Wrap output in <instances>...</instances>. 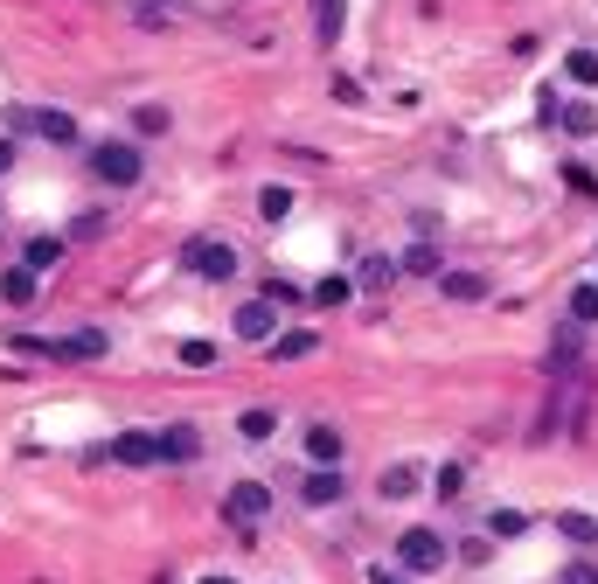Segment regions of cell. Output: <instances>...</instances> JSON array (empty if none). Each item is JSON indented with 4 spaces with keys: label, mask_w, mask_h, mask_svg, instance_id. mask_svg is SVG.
<instances>
[{
    "label": "cell",
    "mask_w": 598,
    "mask_h": 584,
    "mask_svg": "<svg viewBox=\"0 0 598 584\" xmlns=\"http://www.w3.org/2000/svg\"><path fill=\"white\" fill-rule=\"evenodd\" d=\"M459 564H466V571L494 564V536H466V543H459Z\"/></svg>",
    "instance_id": "25"
},
{
    "label": "cell",
    "mask_w": 598,
    "mask_h": 584,
    "mask_svg": "<svg viewBox=\"0 0 598 584\" xmlns=\"http://www.w3.org/2000/svg\"><path fill=\"white\" fill-rule=\"evenodd\" d=\"M91 174H98L105 188H133V181L147 174V153L133 140H105V146H91Z\"/></svg>",
    "instance_id": "1"
},
{
    "label": "cell",
    "mask_w": 598,
    "mask_h": 584,
    "mask_svg": "<svg viewBox=\"0 0 598 584\" xmlns=\"http://www.w3.org/2000/svg\"><path fill=\"white\" fill-rule=\"evenodd\" d=\"M7 167H14V140H0V174H7Z\"/></svg>",
    "instance_id": "37"
},
{
    "label": "cell",
    "mask_w": 598,
    "mask_h": 584,
    "mask_svg": "<svg viewBox=\"0 0 598 584\" xmlns=\"http://www.w3.org/2000/svg\"><path fill=\"white\" fill-rule=\"evenodd\" d=\"M63 258V237H28V251H21V265H35V272H49Z\"/></svg>",
    "instance_id": "21"
},
{
    "label": "cell",
    "mask_w": 598,
    "mask_h": 584,
    "mask_svg": "<svg viewBox=\"0 0 598 584\" xmlns=\"http://www.w3.org/2000/svg\"><path fill=\"white\" fill-rule=\"evenodd\" d=\"M404 494H418V466H390L383 473V501H404Z\"/></svg>",
    "instance_id": "22"
},
{
    "label": "cell",
    "mask_w": 598,
    "mask_h": 584,
    "mask_svg": "<svg viewBox=\"0 0 598 584\" xmlns=\"http://www.w3.org/2000/svg\"><path fill=\"white\" fill-rule=\"evenodd\" d=\"M258 216H265V223H286V216H293V188H279V181H272V188L258 195Z\"/></svg>",
    "instance_id": "20"
},
{
    "label": "cell",
    "mask_w": 598,
    "mask_h": 584,
    "mask_svg": "<svg viewBox=\"0 0 598 584\" xmlns=\"http://www.w3.org/2000/svg\"><path fill=\"white\" fill-rule=\"evenodd\" d=\"M348 292H355V279H341V272H334V279H320V286H313V299H320V306H348Z\"/></svg>",
    "instance_id": "27"
},
{
    "label": "cell",
    "mask_w": 598,
    "mask_h": 584,
    "mask_svg": "<svg viewBox=\"0 0 598 584\" xmlns=\"http://www.w3.org/2000/svg\"><path fill=\"white\" fill-rule=\"evenodd\" d=\"M299 501H306V508H334V501H348V480H341V466H313V473L299 480Z\"/></svg>",
    "instance_id": "5"
},
{
    "label": "cell",
    "mask_w": 598,
    "mask_h": 584,
    "mask_svg": "<svg viewBox=\"0 0 598 584\" xmlns=\"http://www.w3.org/2000/svg\"><path fill=\"white\" fill-rule=\"evenodd\" d=\"M578 348H585V327H578V320H571V327H564V334H557V341H550V355H543V362H550V376H564V369H571V362H578Z\"/></svg>",
    "instance_id": "13"
},
{
    "label": "cell",
    "mask_w": 598,
    "mask_h": 584,
    "mask_svg": "<svg viewBox=\"0 0 598 584\" xmlns=\"http://www.w3.org/2000/svg\"><path fill=\"white\" fill-rule=\"evenodd\" d=\"M341 21H348V0H313V35H320V49L341 42Z\"/></svg>",
    "instance_id": "11"
},
{
    "label": "cell",
    "mask_w": 598,
    "mask_h": 584,
    "mask_svg": "<svg viewBox=\"0 0 598 584\" xmlns=\"http://www.w3.org/2000/svg\"><path fill=\"white\" fill-rule=\"evenodd\" d=\"M306 348H313V334H286V341H272V355H279V362H286V355H306Z\"/></svg>",
    "instance_id": "34"
},
{
    "label": "cell",
    "mask_w": 598,
    "mask_h": 584,
    "mask_svg": "<svg viewBox=\"0 0 598 584\" xmlns=\"http://www.w3.org/2000/svg\"><path fill=\"white\" fill-rule=\"evenodd\" d=\"M459 487H466V466H459V459L439 466V501H459Z\"/></svg>",
    "instance_id": "31"
},
{
    "label": "cell",
    "mask_w": 598,
    "mask_h": 584,
    "mask_svg": "<svg viewBox=\"0 0 598 584\" xmlns=\"http://www.w3.org/2000/svg\"><path fill=\"white\" fill-rule=\"evenodd\" d=\"M571 320H578V327H592V320H598V286H578V292H571Z\"/></svg>",
    "instance_id": "28"
},
{
    "label": "cell",
    "mask_w": 598,
    "mask_h": 584,
    "mask_svg": "<svg viewBox=\"0 0 598 584\" xmlns=\"http://www.w3.org/2000/svg\"><path fill=\"white\" fill-rule=\"evenodd\" d=\"M369 584H404V571H369Z\"/></svg>",
    "instance_id": "36"
},
{
    "label": "cell",
    "mask_w": 598,
    "mask_h": 584,
    "mask_svg": "<svg viewBox=\"0 0 598 584\" xmlns=\"http://www.w3.org/2000/svg\"><path fill=\"white\" fill-rule=\"evenodd\" d=\"M0 299H7V306H28V299H35V265H7V272H0Z\"/></svg>",
    "instance_id": "14"
},
{
    "label": "cell",
    "mask_w": 598,
    "mask_h": 584,
    "mask_svg": "<svg viewBox=\"0 0 598 584\" xmlns=\"http://www.w3.org/2000/svg\"><path fill=\"white\" fill-rule=\"evenodd\" d=\"M557 119H564V133H578V140H592L598 133V112L585 98H571V105H557Z\"/></svg>",
    "instance_id": "15"
},
{
    "label": "cell",
    "mask_w": 598,
    "mask_h": 584,
    "mask_svg": "<svg viewBox=\"0 0 598 584\" xmlns=\"http://www.w3.org/2000/svg\"><path fill=\"white\" fill-rule=\"evenodd\" d=\"M446 557L452 550H446L439 529H404V536H397V571H411V578H432Z\"/></svg>",
    "instance_id": "3"
},
{
    "label": "cell",
    "mask_w": 598,
    "mask_h": 584,
    "mask_svg": "<svg viewBox=\"0 0 598 584\" xmlns=\"http://www.w3.org/2000/svg\"><path fill=\"white\" fill-rule=\"evenodd\" d=\"M133 14H140V21H147V28H160V21H167V0H140V7H133Z\"/></svg>",
    "instance_id": "35"
},
{
    "label": "cell",
    "mask_w": 598,
    "mask_h": 584,
    "mask_svg": "<svg viewBox=\"0 0 598 584\" xmlns=\"http://www.w3.org/2000/svg\"><path fill=\"white\" fill-rule=\"evenodd\" d=\"M265 508H272V487H258V480H237V487L223 494V515H230L237 529H251V522H265Z\"/></svg>",
    "instance_id": "4"
},
{
    "label": "cell",
    "mask_w": 598,
    "mask_h": 584,
    "mask_svg": "<svg viewBox=\"0 0 598 584\" xmlns=\"http://www.w3.org/2000/svg\"><path fill=\"white\" fill-rule=\"evenodd\" d=\"M112 459L119 466H153L160 459V432H119L112 438Z\"/></svg>",
    "instance_id": "8"
},
{
    "label": "cell",
    "mask_w": 598,
    "mask_h": 584,
    "mask_svg": "<svg viewBox=\"0 0 598 584\" xmlns=\"http://www.w3.org/2000/svg\"><path fill=\"white\" fill-rule=\"evenodd\" d=\"M341 452H348V445H341L334 425H306V459H313V466H341Z\"/></svg>",
    "instance_id": "10"
},
{
    "label": "cell",
    "mask_w": 598,
    "mask_h": 584,
    "mask_svg": "<svg viewBox=\"0 0 598 584\" xmlns=\"http://www.w3.org/2000/svg\"><path fill=\"white\" fill-rule=\"evenodd\" d=\"M439 272V251H432V237H418L404 258H397V279H432Z\"/></svg>",
    "instance_id": "12"
},
{
    "label": "cell",
    "mask_w": 598,
    "mask_h": 584,
    "mask_svg": "<svg viewBox=\"0 0 598 584\" xmlns=\"http://www.w3.org/2000/svg\"><path fill=\"white\" fill-rule=\"evenodd\" d=\"M237 432L251 438V445H265V438L279 432V418H272V411H244V418H237Z\"/></svg>",
    "instance_id": "23"
},
{
    "label": "cell",
    "mask_w": 598,
    "mask_h": 584,
    "mask_svg": "<svg viewBox=\"0 0 598 584\" xmlns=\"http://www.w3.org/2000/svg\"><path fill=\"white\" fill-rule=\"evenodd\" d=\"M265 299H272V306H299L306 292H299L293 279H265Z\"/></svg>",
    "instance_id": "32"
},
{
    "label": "cell",
    "mask_w": 598,
    "mask_h": 584,
    "mask_svg": "<svg viewBox=\"0 0 598 584\" xmlns=\"http://www.w3.org/2000/svg\"><path fill=\"white\" fill-rule=\"evenodd\" d=\"M28 133H35V140H49V146H70V140H77V119H70V112H56V105H35Z\"/></svg>",
    "instance_id": "7"
},
{
    "label": "cell",
    "mask_w": 598,
    "mask_h": 584,
    "mask_svg": "<svg viewBox=\"0 0 598 584\" xmlns=\"http://www.w3.org/2000/svg\"><path fill=\"white\" fill-rule=\"evenodd\" d=\"M167 126H174V112H167V105H133V133H140V140H160Z\"/></svg>",
    "instance_id": "18"
},
{
    "label": "cell",
    "mask_w": 598,
    "mask_h": 584,
    "mask_svg": "<svg viewBox=\"0 0 598 584\" xmlns=\"http://www.w3.org/2000/svg\"><path fill=\"white\" fill-rule=\"evenodd\" d=\"M564 584H598V564L592 557H571V564H564Z\"/></svg>",
    "instance_id": "33"
},
{
    "label": "cell",
    "mask_w": 598,
    "mask_h": 584,
    "mask_svg": "<svg viewBox=\"0 0 598 584\" xmlns=\"http://www.w3.org/2000/svg\"><path fill=\"white\" fill-rule=\"evenodd\" d=\"M237 341H272V327H279V306L272 299H251V306H237Z\"/></svg>",
    "instance_id": "6"
},
{
    "label": "cell",
    "mask_w": 598,
    "mask_h": 584,
    "mask_svg": "<svg viewBox=\"0 0 598 584\" xmlns=\"http://www.w3.org/2000/svg\"><path fill=\"white\" fill-rule=\"evenodd\" d=\"M195 452H202V432H195V425H167V432H160V459H167V466H188Z\"/></svg>",
    "instance_id": "9"
},
{
    "label": "cell",
    "mask_w": 598,
    "mask_h": 584,
    "mask_svg": "<svg viewBox=\"0 0 598 584\" xmlns=\"http://www.w3.org/2000/svg\"><path fill=\"white\" fill-rule=\"evenodd\" d=\"M564 181H571L578 195H598V174L585 167V160H564Z\"/></svg>",
    "instance_id": "30"
},
{
    "label": "cell",
    "mask_w": 598,
    "mask_h": 584,
    "mask_svg": "<svg viewBox=\"0 0 598 584\" xmlns=\"http://www.w3.org/2000/svg\"><path fill=\"white\" fill-rule=\"evenodd\" d=\"M564 70H571L578 84H598V49H571V56H564Z\"/></svg>",
    "instance_id": "26"
},
{
    "label": "cell",
    "mask_w": 598,
    "mask_h": 584,
    "mask_svg": "<svg viewBox=\"0 0 598 584\" xmlns=\"http://www.w3.org/2000/svg\"><path fill=\"white\" fill-rule=\"evenodd\" d=\"M439 292L446 299H487V279L480 272H439Z\"/></svg>",
    "instance_id": "17"
},
{
    "label": "cell",
    "mask_w": 598,
    "mask_h": 584,
    "mask_svg": "<svg viewBox=\"0 0 598 584\" xmlns=\"http://www.w3.org/2000/svg\"><path fill=\"white\" fill-rule=\"evenodd\" d=\"M181 272H195V279H209V286H230V279H237V251H230V244H209V237H188V244H181Z\"/></svg>",
    "instance_id": "2"
},
{
    "label": "cell",
    "mask_w": 598,
    "mask_h": 584,
    "mask_svg": "<svg viewBox=\"0 0 598 584\" xmlns=\"http://www.w3.org/2000/svg\"><path fill=\"white\" fill-rule=\"evenodd\" d=\"M181 362H188V369H209V362H216V341H202V334L181 341Z\"/></svg>",
    "instance_id": "29"
},
{
    "label": "cell",
    "mask_w": 598,
    "mask_h": 584,
    "mask_svg": "<svg viewBox=\"0 0 598 584\" xmlns=\"http://www.w3.org/2000/svg\"><path fill=\"white\" fill-rule=\"evenodd\" d=\"M362 286H397V258H362Z\"/></svg>",
    "instance_id": "24"
},
{
    "label": "cell",
    "mask_w": 598,
    "mask_h": 584,
    "mask_svg": "<svg viewBox=\"0 0 598 584\" xmlns=\"http://www.w3.org/2000/svg\"><path fill=\"white\" fill-rule=\"evenodd\" d=\"M557 536H564V543H598V522L585 508H564V515H557Z\"/></svg>",
    "instance_id": "16"
},
{
    "label": "cell",
    "mask_w": 598,
    "mask_h": 584,
    "mask_svg": "<svg viewBox=\"0 0 598 584\" xmlns=\"http://www.w3.org/2000/svg\"><path fill=\"white\" fill-rule=\"evenodd\" d=\"M522 529H529V515H522V508H494V515H487V536H494V543H515Z\"/></svg>",
    "instance_id": "19"
},
{
    "label": "cell",
    "mask_w": 598,
    "mask_h": 584,
    "mask_svg": "<svg viewBox=\"0 0 598 584\" xmlns=\"http://www.w3.org/2000/svg\"><path fill=\"white\" fill-rule=\"evenodd\" d=\"M202 584H237V578H202Z\"/></svg>",
    "instance_id": "38"
}]
</instances>
